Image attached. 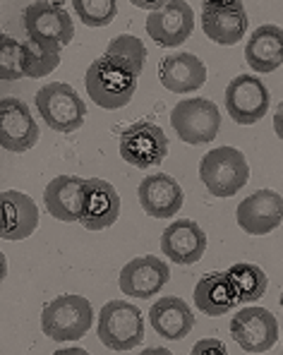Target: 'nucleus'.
Returning a JSON list of instances; mask_svg holds the SVG:
<instances>
[{
    "instance_id": "nucleus-26",
    "label": "nucleus",
    "mask_w": 283,
    "mask_h": 355,
    "mask_svg": "<svg viewBox=\"0 0 283 355\" xmlns=\"http://www.w3.org/2000/svg\"><path fill=\"white\" fill-rule=\"evenodd\" d=\"M103 58L118 62L125 70H130L132 75H142L144 70V60H146V49L142 44V39L132 34H120L108 44V49L103 51Z\"/></svg>"
},
{
    "instance_id": "nucleus-7",
    "label": "nucleus",
    "mask_w": 283,
    "mask_h": 355,
    "mask_svg": "<svg viewBox=\"0 0 283 355\" xmlns=\"http://www.w3.org/2000/svg\"><path fill=\"white\" fill-rule=\"evenodd\" d=\"M171 125L182 142L197 147V144H209L216 139L218 128H221V113L216 103L209 98H185L173 106Z\"/></svg>"
},
{
    "instance_id": "nucleus-6",
    "label": "nucleus",
    "mask_w": 283,
    "mask_h": 355,
    "mask_svg": "<svg viewBox=\"0 0 283 355\" xmlns=\"http://www.w3.org/2000/svg\"><path fill=\"white\" fill-rule=\"evenodd\" d=\"M36 111L44 123L55 132H75L85 125L87 106L65 82H53L36 92Z\"/></svg>"
},
{
    "instance_id": "nucleus-32",
    "label": "nucleus",
    "mask_w": 283,
    "mask_h": 355,
    "mask_svg": "<svg viewBox=\"0 0 283 355\" xmlns=\"http://www.w3.org/2000/svg\"><path fill=\"white\" fill-rule=\"evenodd\" d=\"M53 355H89L85 348H60V351H55Z\"/></svg>"
},
{
    "instance_id": "nucleus-19",
    "label": "nucleus",
    "mask_w": 283,
    "mask_h": 355,
    "mask_svg": "<svg viewBox=\"0 0 283 355\" xmlns=\"http://www.w3.org/2000/svg\"><path fill=\"white\" fill-rule=\"evenodd\" d=\"M120 216V195L118 190L103 178L87 180V202L82 214V226L87 231H103L111 228Z\"/></svg>"
},
{
    "instance_id": "nucleus-21",
    "label": "nucleus",
    "mask_w": 283,
    "mask_h": 355,
    "mask_svg": "<svg viewBox=\"0 0 283 355\" xmlns=\"http://www.w3.org/2000/svg\"><path fill=\"white\" fill-rule=\"evenodd\" d=\"M159 80L173 94L197 92L207 85V65L195 53H173L159 62Z\"/></svg>"
},
{
    "instance_id": "nucleus-33",
    "label": "nucleus",
    "mask_w": 283,
    "mask_h": 355,
    "mask_svg": "<svg viewBox=\"0 0 283 355\" xmlns=\"http://www.w3.org/2000/svg\"><path fill=\"white\" fill-rule=\"evenodd\" d=\"M139 355H173L169 348H144Z\"/></svg>"
},
{
    "instance_id": "nucleus-4",
    "label": "nucleus",
    "mask_w": 283,
    "mask_h": 355,
    "mask_svg": "<svg viewBox=\"0 0 283 355\" xmlns=\"http://www.w3.org/2000/svg\"><path fill=\"white\" fill-rule=\"evenodd\" d=\"M94 310L85 295H58L41 312V329L53 341H77L92 329Z\"/></svg>"
},
{
    "instance_id": "nucleus-20",
    "label": "nucleus",
    "mask_w": 283,
    "mask_h": 355,
    "mask_svg": "<svg viewBox=\"0 0 283 355\" xmlns=\"http://www.w3.org/2000/svg\"><path fill=\"white\" fill-rule=\"evenodd\" d=\"M0 205H3V223H0L3 240H24L39 228V207L29 195L5 190Z\"/></svg>"
},
{
    "instance_id": "nucleus-13",
    "label": "nucleus",
    "mask_w": 283,
    "mask_h": 355,
    "mask_svg": "<svg viewBox=\"0 0 283 355\" xmlns=\"http://www.w3.org/2000/svg\"><path fill=\"white\" fill-rule=\"evenodd\" d=\"M248 12L238 0L226 3H202V29L214 44L235 46L248 31Z\"/></svg>"
},
{
    "instance_id": "nucleus-10",
    "label": "nucleus",
    "mask_w": 283,
    "mask_h": 355,
    "mask_svg": "<svg viewBox=\"0 0 283 355\" xmlns=\"http://www.w3.org/2000/svg\"><path fill=\"white\" fill-rule=\"evenodd\" d=\"M269 89L257 75H238L226 87V111L238 125H255L269 111Z\"/></svg>"
},
{
    "instance_id": "nucleus-16",
    "label": "nucleus",
    "mask_w": 283,
    "mask_h": 355,
    "mask_svg": "<svg viewBox=\"0 0 283 355\" xmlns=\"http://www.w3.org/2000/svg\"><path fill=\"white\" fill-rule=\"evenodd\" d=\"M171 281V269L159 257H137L128 262L120 271V291L128 297L149 300L156 293H161L166 284Z\"/></svg>"
},
{
    "instance_id": "nucleus-29",
    "label": "nucleus",
    "mask_w": 283,
    "mask_h": 355,
    "mask_svg": "<svg viewBox=\"0 0 283 355\" xmlns=\"http://www.w3.org/2000/svg\"><path fill=\"white\" fill-rule=\"evenodd\" d=\"M0 77L5 82H15L24 77L22 67V44L10 34L0 36Z\"/></svg>"
},
{
    "instance_id": "nucleus-31",
    "label": "nucleus",
    "mask_w": 283,
    "mask_h": 355,
    "mask_svg": "<svg viewBox=\"0 0 283 355\" xmlns=\"http://www.w3.org/2000/svg\"><path fill=\"white\" fill-rule=\"evenodd\" d=\"M274 130H276V135L283 139V101L279 103V108H276V113H274Z\"/></svg>"
},
{
    "instance_id": "nucleus-24",
    "label": "nucleus",
    "mask_w": 283,
    "mask_h": 355,
    "mask_svg": "<svg viewBox=\"0 0 283 355\" xmlns=\"http://www.w3.org/2000/svg\"><path fill=\"white\" fill-rule=\"evenodd\" d=\"M195 305L209 317H221L238 305V295L226 271H212L199 279L195 286Z\"/></svg>"
},
{
    "instance_id": "nucleus-15",
    "label": "nucleus",
    "mask_w": 283,
    "mask_h": 355,
    "mask_svg": "<svg viewBox=\"0 0 283 355\" xmlns=\"http://www.w3.org/2000/svg\"><path fill=\"white\" fill-rule=\"evenodd\" d=\"M85 202H87V180L80 175H58L44 190L46 211L62 223L82 221Z\"/></svg>"
},
{
    "instance_id": "nucleus-28",
    "label": "nucleus",
    "mask_w": 283,
    "mask_h": 355,
    "mask_svg": "<svg viewBox=\"0 0 283 355\" xmlns=\"http://www.w3.org/2000/svg\"><path fill=\"white\" fill-rule=\"evenodd\" d=\"M72 10L87 27H106L118 15V3L115 0H75Z\"/></svg>"
},
{
    "instance_id": "nucleus-22",
    "label": "nucleus",
    "mask_w": 283,
    "mask_h": 355,
    "mask_svg": "<svg viewBox=\"0 0 283 355\" xmlns=\"http://www.w3.org/2000/svg\"><path fill=\"white\" fill-rule=\"evenodd\" d=\"M149 322L151 329L161 338H169V341H182L195 329V315L187 307V302L178 295L156 300L149 307Z\"/></svg>"
},
{
    "instance_id": "nucleus-5",
    "label": "nucleus",
    "mask_w": 283,
    "mask_h": 355,
    "mask_svg": "<svg viewBox=\"0 0 283 355\" xmlns=\"http://www.w3.org/2000/svg\"><path fill=\"white\" fill-rule=\"evenodd\" d=\"M22 24L27 31V39L34 44L44 46L49 51L60 53L75 36V27H72V17L62 5L58 3H31L22 12Z\"/></svg>"
},
{
    "instance_id": "nucleus-8",
    "label": "nucleus",
    "mask_w": 283,
    "mask_h": 355,
    "mask_svg": "<svg viewBox=\"0 0 283 355\" xmlns=\"http://www.w3.org/2000/svg\"><path fill=\"white\" fill-rule=\"evenodd\" d=\"M120 156L135 168L159 166L169 156V137L151 120H139L120 135Z\"/></svg>"
},
{
    "instance_id": "nucleus-25",
    "label": "nucleus",
    "mask_w": 283,
    "mask_h": 355,
    "mask_svg": "<svg viewBox=\"0 0 283 355\" xmlns=\"http://www.w3.org/2000/svg\"><path fill=\"white\" fill-rule=\"evenodd\" d=\"M233 291L238 295V302H252L261 300L269 288V279H266L264 269H259L257 264L250 262H238L226 271Z\"/></svg>"
},
{
    "instance_id": "nucleus-12",
    "label": "nucleus",
    "mask_w": 283,
    "mask_h": 355,
    "mask_svg": "<svg viewBox=\"0 0 283 355\" xmlns=\"http://www.w3.org/2000/svg\"><path fill=\"white\" fill-rule=\"evenodd\" d=\"M39 142V125H36L31 108L22 98L5 96L0 101V144L3 149L22 154L36 147Z\"/></svg>"
},
{
    "instance_id": "nucleus-30",
    "label": "nucleus",
    "mask_w": 283,
    "mask_h": 355,
    "mask_svg": "<svg viewBox=\"0 0 283 355\" xmlns=\"http://www.w3.org/2000/svg\"><path fill=\"white\" fill-rule=\"evenodd\" d=\"M190 355H228V351L221 338H199L192 346Z\"/></svg>"
},
{
    "instance_id": "nucleus-17",
    "label": "nucleus",
    "mask_w": 283,
    "mask_h": 355,
    "mask_svg": "<svg viewBox=\"0 0 283 355\" xmlns=\"http://www.w3.org/2000/svg\"><path fill=\"white\" fill-rule=\"evenodd\" d=\"M161 250L169 257V262L195 264L207 252V233L192 218H180V221L169 223V228L164 231Z\"/></svg>"
},
{
    "instance_id": "nucleus-3",
    "label": "nucleus",
    "mask_w": 283,
    "mask_h": 355,
    "mask_svg": "<svg viewBox=\"0 0 283 355\" xmlns=\"http://www.w3.org/2000/svg\"><path fill=\"white\" fill-rule=\"evenodd\" d=\"M98 338L111 351H132L144 341V320L137 305L128 300H111L101 307L96 322Z\"/></svg>"
},
{
    "instance_id": "nucleus-9",
    "label": "nucleus",
    "mask_w": 283,
    "mask_h": 355,
    "mask_svg": "<svg viewBox=\"0 0 283 355\" xmlns=\"http://www.w3.org/2000/svg\"><path fill=\"white\" fill-rule=\"evenodd\" d=\"M230 336L243 351L264 353L271 351L279 341V322L264 307H243L230 320Z\"/></svg>"
},
{
    "instance_id": "nucleus-23",
    "label": "nucleus",
    "mask_w": 283,
    "mask_h": 355,
    "mask_svg": "<svg viewBox=\"0 0 283 355\" xmlns=\"http://www.w3.org/2000/svg\"><path fill=\"white\" fill-rule=\"evenodd\" d=\"M245 60L257 72H274L283 65V29L276 24H261L245 44Z\"/></svg>"
},
{
    "instance_id": "nucleus-34",
    "label": "nucleus",
    "mask_w": 283,
    "mask_h": 355,
    "mask_svg": "<svg viewBox=\"0 0 283 355\" xmlns=\"http://www.w3.org/2000/svg\"><path fill=\"white\" fill-rule=\"evenodd\" d=\"M279 302H281V307H283V291H281V300Z\"/></svg>"
},
{
    "instance_id": "nucleus-18",
    "label": "nucleus",
    "mask_w": 283,
    "mask_h": 355,
    "mask_svg": "<svg viewBox=\"0 0 283 355\" xmlns=\"http://www.w3.org/2000/svg\"><path fill=\"white\" fill-rule=\"evenodd\" d=\"M139 205L149 216L154 218H171L182 209V187L175 178L169 173H151L139 182L137 187Z\"/></svg>"
},
{
    "instance_id": "nucleus-11",
    "label": "nucleus",
    "mask_w": 283,
    "mask_h": 355,
    "mask_svg": "<svg viewBox=\"0 0 283 355\" xmlns=\"http://www.w3.org/2000/svg\"><path fill=\"white\" fill-rule=\"evenodd\" d=\"M146 31L159 46L175 49V46L185 44L195 31V12L182 0H171V3L154 8V12H149Z\"/></svg>"
},
{
    "instance_id": "nucleus-1",
    "label": "nucleus",
    "mask_w": 283,
    "mask_h": 355,
    "mask_svg": "<svg viewBox=\"0 0 283 355\" xmlns=\"http://www.w3.org/2000/svg\"><path fill=\"white\" fill-rule=\"evenodd\" d=\"M137 75H132L123 65L101 55V58H96L87 67L85 87L89 98L98 108L118 111V108H125L132 101L135 92H137Z\"/></svg>"
},
{
    "instance_id": "nucleus-27",
    "label": "nucleus",
    "mask_w": 283,
    "mask_h": 355,
    "mask_svg": "<svg viewBox=\"0 0 283 355\" xmlns=\"http://www.w3.org/2000/svg\"><path fill=\"white\" fill-rule=\"evenodd\" d=\"M60 65V53L49 51L44 46L34 44L27 39V44H22V67H24V77L31 80H41V77L51 75L55 67Z\"/></svg>"
},
{
    "instance_id": "nucleus-2",
    "label": "nucleus",
    "mask_w": 283,
    "mask_h": 355,
    "mask_svg": "<svg viewBox=\"0 0 283 355\" xmlns=\"http://www.w3.org/2000/svg\"><path fill=\"white\" fill-rule=\"evenodd\" d=\"M199 178L214 197H233L248 185L250 166L248 159L235 147H216L199 161Z\"/></svg>"
},
{
    "instance_id": "nucleus-14",
    "label": "nucleus",
    "mask_w": 283,
    "mask_h": 355,
    "mask_svg": "<svg viewBox=\"0 0 283 355\" xmlns=\"http://www.w3.org/2000/svg\"><path fill=\"white\" fill-rule=\"evenodd\" d=\"M235 218L250 236H266L283 223V197L274 190H257L240 202Z\"/></svg>"
}]
</instances>
